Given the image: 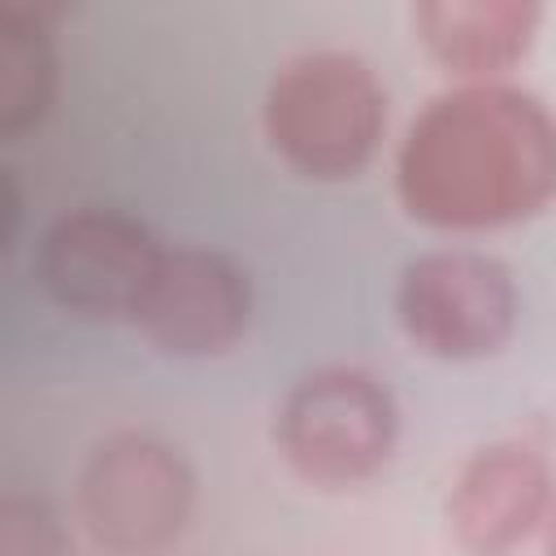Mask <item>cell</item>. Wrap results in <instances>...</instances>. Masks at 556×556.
Wrapping results in <instances>:
<instances>
[{"label":"cell","instance_id":"6da1fadb","mask_svg":"<svg viewBox=\"0 0 556 556\" xmlns=\"http://www.w3.org/2000/svg\"><path fill=\"white\" fill-rule=\"evenodd\" d=\"M395 195L413 222L443 235L539 217L556 200V113L504 78H460L408 122Z\"/></svg>","mask_w":556,"mask_h":556},{"label":"cell","instance_id":"7a4b0ae2","mask_svg":"<svg viewBox=\"0 0 556 556\" xmlns=\"http://www.w3.org/2000/svg\"><path fill=\"white\" fill-rule=\"evenodd\" d=\"M261 122L291 174L343 182L378 156L387 135V87L365 56L317 48L274 74Z\"/></svg>","mask_w":556,"mask_h":556},{"label":"cell","instance_id":"3957f363","mask_svg":"<svg viewBox=\"0 0 556 556\" xmlns=\"http://www.w3.org/2000/svg\"><path fill=\"white\" fill-rule=\"evenodd\" d=\"M400 408L382 378L361 365H321L291 382L278 404L274 443L291 473L317 491L369 482L395 452Z\"/></svg>","mask_w":556,"mask_h":556},{"label":"cell","instance_id":"277c9868","mask_svg":"<svg viewBox=\"0 0 556 556\" xmlns=\"http://www.w3.org/2000/svg\"><path fill=\"white\" fill-rule=\"evenodd\" d=\"M517 282L504 261L469 248L421 252L400 269L395 321L404 339L434 361H478L517 330Z\"/></svg>","mask_w":556,"mask_h":556},{"label":"cell","instance_id":"5b68a950","mask_svg":"<svg viewBox=\"0 0 556 556\" xmlns=\"http://www.w3.org/2000/svg\"><path fill=\"white\" fill-rule=\"evenodd\" d=\"M195 508V473L187 456L156 434L104 439L78 473V517L109 552L169 547Z\"/></svg>","mask_w":556,"mask_h":556},{"label":"cell","instance_id":"8992f818","mask_svg":"<svg viewBox=\"0 0 556 556\" xmlns=\"http://www.w3.org/2000/svg\"><path fill=\"white\" fill-rule=\"evenodd\" d=\"M165 243L122 208H74L48 226L35 252L39 287L83 321H135Z\"/></svg>","mask_w":556,"mask_h":556},{"label":"cell","instance_id":"52a82bcc","mask_svg":"<svg viewBox=\"0 0 556 556\" xmlns=\"http://www.w3.org/2000/svg\"><path fill=\"white\" fill-rule=\"evenodd\" d=\"M252 321L248 274L213 248L178 243L161 252L152 287L135 313V326L165 356H217L230 352Z\"/></svg>","mask_w":556,"mask_h":556},{"label":"cell","instance_id":"ba28073f","mask_svg":"<svg viewBox=\"0 0 556 556\" xmlns=\"http://www.w3.org/2000/svg\"><path fill=\"white\" fill-rule=\"evenodd\" d=\"M556 504V469L534 439H495L452 478L447 526L469 552H508L530 539Z\"/></svg>","mask_w":556,"mask_h":556},{"label":"cell","instance_id":"9c48e42d","mask_svg":"<svg viewBox=\"0 0 556 556\" xmlns=\"http://www.w3.org/2000/svg\"><path fill=\"white\" fill-rule=\"evenodd\" d=\"M543 0H413V35L456 78H500L534 43Z\"/></svg>","mask_w":556,"mask_h":556},{"label":"cell","instance_id":"30bf717a","mask_svg":"<svg viewBox=\"0 0 556 556\" xmlns=\"http://www.w3.org/2000/svg\"><path fill=\"white\" fill-rule=\"evenodd\" d=\"M56 100L52 30H0V139L35 130Z\"/></svg>","mask_w":556,"mask_h":556},{"label":"cell","instance_id":"8fae6325","mask_svg":"<svg viewBox=\"0 0 556 556\" xmlns=\"http://www.w3.org/2000/svg\"><path fill=\"white\" fill-rule=\"evenodd\" d=\"M0 552L9 556H56L65 552V530L48 500L4 495L0 500Z\"/></svg>","mask_w":556,"mask_h":556},{"label":"cell","instance_id":"7c38bea8","mask_svg":"<svg viewBox=\"0 0 556 556\" xmlns=\"http://www.w3.org/2000/svg\"><path fill=\"white\" fill-rule=\"evenodd\" d=\"M74 0H0V30H52Z\"/></svg>","mask_w":556,"mask_h":556},{"label":"cell","instance_id":"4fadbf2b","mask_svg":"<svg viewBox=\"0 0 556 556\" xmlns=\"http://www.w3.org/2000/svg\"><path fill=\"white\" fill-rule=\"evenodd\" d=\"M543 543H547V552H556V504H552V513L543 521Z\"/></svg>","mask_w":556,"mask_h":556}]
</instances>
